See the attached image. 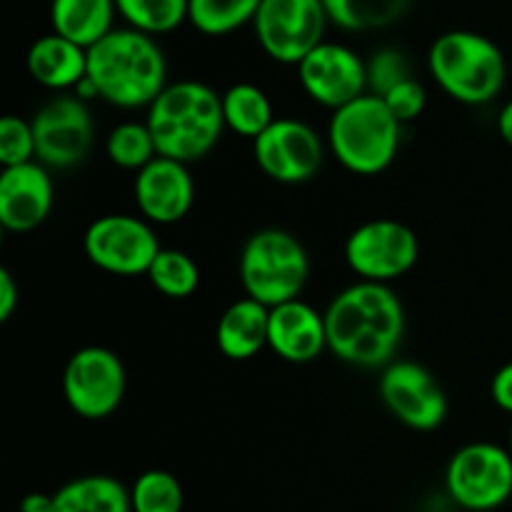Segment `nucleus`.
<instances>
[{
    "label": "nucleus",
    "instance_id": "1",
    "mask_svg": "<svg viewBox=\"0 0 512 512\" xmlns=\"http://www.w3.org/2000/svg\"><path fill=\"white\" fill-rule=\"evenodd\" d=\"M328 350L353 368H388L405 338V308L383 283H358L340 290L325 308Z\"/></svg>",
    "mask_w": 512,
    "mask_h": 512
},
{
    "label": "nucleus",
    "instance_id": "2",
    "mask_svg": "<svg viewBox=\"0 0 512 512\" xmlns=\"http://www.w3.org/2000/svg\"><path fill=\"white\" fill-rule=\"evenodd\" d=\"M100 100L123 110L150 108L168 88V60L153 35L115 28L88 48V75Z\"/></svg>",
    "mask_w": 512,
    "mask_h": 512
},
{
    "label": "nucleus",
    "instance_id": "3",
    "mask_svg": "<svg viewBox=\"0 0 512 512\" xmlns=\"http://www.w3.org/2000/svg\"><path fill=\"white\" fill-rule=\"evenodd\" d=\"M145 125L155 140L160 158L198 163L225 133L223 95L200 80H178L155 98Z\"/></svg>",
    "mask_w": 512,
    "mask_h": 512
},
{
    "label": "nucleus",
    "instance_id": "4",
    "mask_svg": "<svg viewBox=\"0 0 512 512\" xmlns=\"http://www.w3.org/2000/svg\"><path fill=\"white\" fill-rule=\"evenodd\" d=\"M428 70L438 88L463 105L493 103L508 78L503 50L475 30L438 35L428 50Z\"/></svg>",
    "mask_w": 512,
    "mask_h": 512
},
{
    "label": "nucleus",
    "instance_id": "5",
    "mask_svg": "<svg viewBox=\"0 0 512 512\" xmlns=\"http://www.w3.org/2000/svg\"><path fill=\"white\" fill-rule=\"evenodd\" d=\"M400 138L403 125L373 93L333 110L328 123V145L335 160L355 175L385 173L398 158Z\"/></svg>",
    "mask_w": 512,
    "mask_h": 512
},
{
    "label": "nucleus",
    "instance_id": "6",
    "mask_svg": "<svg viewBox=\"0 0 512 512\" xmlns=\"http://www.w3.org/2000/svg\"><path fill=\"white\" fill-rule=\"evenodd\" d=\"M240 283L245 298L265 308L298 300L310 278V258L293 233L265 228L250 235L240 250Z\"/></svg>",
    "mask_w": 512,
    "mask_h": 512
},
{
    "label": "nucleus",
    "instance_id": "7",
    "mask_svg": "<svg viewBox=\"0 0 512 512\" xmlns=\"http://www.w3.org/2000/svg\"><path fill=\"white\" fill-rule=\"evenodd\" d=\"M445 490L455 508L493 512L512 498V453L495 443H468L445 468Z\"/></svg>",
    "mask_w": 512,
    "mask_h": 512
},
{
    "label": "nucleus",
    "instance_id": "8",
    "mask_svg": "<svg viewBox=\"0 0 512 512\" xmlns=\"http://www.w3.org/2000/svg\"><path fill=\"white\" fill-rule=\"evenodd\" d=\"M328 23L323 0H263L253 28L268 58L283 65H300L325 43Z\"/></svg>",
    "mask_w": 512,
    "mask_h": 512
},
{
    "label": "nucleus",
    "instance_id": "9",
    "mask_svg": "<svg viewBox=\"0 0 512 512\" xmlns=\"http://www.w3.org/2000/svg\"><path fill=\"white\" fill-rule=\"evenodd\" d=\"M418 258V235L400 220H368L345 240V263L365 283L390 285L410 273Z\"/></svg>",
    "mask_w": 512,
    "mask_h": 512
},
{
    "label": "nucleus",
    "instance_id": "10",
    "mask_svg": "<svg viewBox=\"0 0 512 512\" xmlns=\"http://www.w3.org/2000/svg\"><path fill=\"white\" fill-rule=\"evenodd\" d=\"M125 365L113 350L88 345L70 355L63 370V395L68 408L83 420H105L123 405Z\"/></svg>",
    "mask_w": 512,
    "mask_h": 512
},
{
    "label": "nucleus",
    "instance_id": "11",
    "mask_svg": "<svg viewBox=\"0 0 512 512\" xmlns=\"http://www.w3.org/2000/svg\"><path fill=\"white\" fill-rule=\"evenodd\" d=\"M35 138V160L45 168L70 170L88 158L95 125L88 103L78 95L60 93L40 105L30 118Z\"/></svg>",
    "mask_w": 512,
    "mask_h": 512
},
{
    "label": "nucleus",
    "instance_id": "12",
    "mask_svg": "<svg viewBox=\"0 0 512 512\" xmlns=\"http://www.w3.org/2000/svg\"><path fill=\"white\" fill-rule=\"evenodd\" d=\"M83 250L90 263L103 273L135 278L148 275L158 258L160 240L153 225L135 215H103L88 225L83 235Z\"/></svg>",
    "mask_w": 512,
    "mask_h": 512
},
{
    "label": "nucleus",
    "instance_id": "13",
    "mask_svg": "<svg viewBox=\"0 0 512 512\" xmlns=\"http://www.w3.org/2000/svg\"><path fill=\"white\" fill-rule=\"evenodd\" d=\"M378 393L388 413L410 430L430 433L448 418V395L428 368L413 360H393L380 375Z\"/></svg>",
    "mask_w": 512,
    "mask_h": 512
},
{
    "label": "nucleus",
    "instance_id": "14",
    "mask_svg": "<svg viewBox=\"0 0 512 512\" xmlns=\"http://www.w3.org/2000/svg\"><path fill=\"white\" fill-rule=\"evenodd\" d=\"M253 155L258 168L270 180L300 185L320 173L325 148L320 135L308 123L295 118H275V123L253 140Z\"/></svg>",
    "mask_w": 512,
    "mask_h": 512
},
{
    "label": "nucleus",
    "instance_id": "15",
    "mask_svg": "<svg viewBox=\"0 0 512 512\" xmlns=\"http://www.w3.org/2000/svg\"><path fill=\"white\" fill-rule=\"evenodd\" d=\"M298 78L308 98L330 110L368 93V63L348 45L328 40L298 65Z\"/></svg>",
    "mask_w": 512,
    "mask_h": 512
},
{
    "label": "nucleus",
    "instance_id": "16",
    "mask_svg": "<svg viewBox=\"0 0 512 512\" xmlns=\"http://www.w3.org/2000/svg\"><path fill=\"white\" fill-rule=\"evenodd\" d=\"M135 205L150 225H175L190 213L195 183L188 165L170 158H155L135 173Z\"/></svg>",
    "mask_w": 512,
    "mask_h": 512
},
{
    "label": "nucleus",
    "instance_id": "17",
    "mask_svg": "<svg viewBox=\"0 0 512 512\" xmlns=\"http://www.w3.org/2000/svg\"><path fill=\"white\" fill-rule=\"evenodd\" d=\"M55 203L53 178L38 160L0 173V225L10 233H30L48 220Z\"/></svg>",
    "mask_w": 512,
    "mask_h": 512
},
{
    "label": "nucleus",
    "instance_id": "18",
    "mask_svg": "<svg viewBox=\"0 0 512 512\" xmlns=\"http://www.w3.org/2000/svg\"><path fill=\"white\" fill-rule=\"evenodd\" d=\"M268 348L285 363H313L328 350L325 315L300 298L270 308Z\"/></svg>",
    "mask_w": 512,
    "mask_h": 512
},
{
    "label": "nucleus",
    "instance_id": "19",
    "mask_svg": "<svg viewBox=\"0 0 512 512\" xmlns=\"http://www.w3.org/2000/svg\"><path fill=\"white\" fill-rule=\"evenodd\" d=\"M28 73L48 90H75L88 75V50L63 35L48 33L30 45Z\"/></svg>",
    "mask_w": 512,
    "mask_h": 512
},
{
    "label": "nucleus",
    "instance_id": "20",
    "mask_svg": "<svg viewBox=\"0 0 512 512\" xmlns=\"http://www.w3.org/2000/svg\"><path fill=\"white\" fill-rule=\"evenodd\" d=\"M270 308L253 298H240L225 308L215 328V343L228 360H250L268 348Z\"/></svg>",
    "mask_w": 512,
    "mask_h": 512
},
{
    "label": "nucleus",
    "instance_id": "21",
    "mask_svg": "<svg viewBox=\"0 0 512 512\" xmlns=\"http://www.w3.org/2000/svg\"><path fill=\"white\" fill-rule=\"evenodd\" d=\"M115 0H50V28L80 48H93L113 28Z\"/></svg>",
    "mask_w": 512,
    "mask_h": 512
},
{
    "label": "nucleus",
    "instance_id": "22",
    "mask_svg": "<svg viewBox=\"0 0 512 512\" xmlns=\"http://www.w3.org/2000/svg\"><path fill=\"white\" fill-rule=\"evenodd\" d=\"M50 512H133L130 488L110 475H83L55 490Z\"/></svg>",
    "mask_w": 512,
    "mask_h": 512
},
{
    "label": "nucleus",
    "instance_id": "23",
    "mask_svg": "<svg viewBox=\"0 0 512 512\" xmlns=\"http://www.w3.org/2000/svg\"><path fill=\"white\" fill-rule=\"evenodd\" d=\"M225 128L255 140L275 123L268 93L253 83H235L223 93Z\"/></svg>",
    "mask_w": 512,
    "mask_h": 512
},
{
    "label": "nucleus",
    "instance_id": "24",
    "mask_svg": "<svg viewBox=\"0 0 512 512\" xmlns=\"http://www.w3.org/2000/svg\"><path fill=\"white\" fill-rule=\"evenodd\" d=\"M330 23L348 33H370L398 23L410 0H323Z\"/></svg>",
    "mask_w": 512,
    "mask_h": 512
},
{
    "label": "nucleus",
    "instance_id": "25",
    "mask_svg": "<svg viewBox=\"0 0 512 512\" xmlns=\"http://www.w3.org/2000/svg\"><path fill=\"white\" fill-rule=\"evenodd\" d=\"M263 0H190L188 23L198 33L220 38L253 23Z\"/></svg>",
    "mask_w": 512,
    "mask_h": 512
},
{
    "label": "nucleus",
    "instance_id": "26",
    "mask_svg": "<svg viewBox=\"0 0 512 512\" xmlns=\"http://www.w3.org/2000/svg\"><path fill=\"white\" fill-rule=\"evenodd\" d=\"M190 0H115L125 25L145 35H165L188 23Z\"/></svg>",
    "mask_w": 512,
    "mask_h": 512
},
{
    "label": "nucleus",
    "instance_id": "27",
    "mask_svg": "<svg viewBox=\"0 0 512 512\" xmlns=\"http://www.w3.org/2000/svg\"><path fill=\"white\" fill-rule=\"evenodd\" d=\"M148 280L165 298L183 300L200 288V268L183 250L163 248L150 265Z\"/></svg>",
    "mask_w": 512,
    "mask_h": 512
},
{
    "label": "nucleus",
    "instance_id": "28",
    "mask_svg": "<svg viewBox=\"0 0 512 512\" xmlns=\"http://www.w3.org/2000/svg\"><path fill=\"white\" fill-rule=\"evenodd\" d=\"M105 155L118 168L140 173L145 165L158 158V148H155L148 125L128 120V123H120L110 130L108 140H105Z\"/></svg>",
    "mask_w": 512,
    "mask_h": 512
},
{
    "label": "nucleus",
    "instance_id": "29",
    "mask_svg": "<svg viewBox=\"0 0 512 512\" xmlns=\"http://www.w3.org/2000/svg\"><path fill=\"white\" fill-rule=\"evenodd\" d=\"M133 512H183L185 490L168 470H145L130 488Z\"/></svg>",
    "mask_w": 512,
    "mask_h": 512
},
{
    "label": "nucleus",
    "instance_id": "30",
    "mask_svg": "<svg viewBox=\"0 0 512 512\" xmlns=\"http://www.w3.org/2000/svg\"><path fill=\"white\" fill-rule=\"evenodd\" d=\"M35 160V138L30 120L18 115H5L0 120V163L3 168L33 163Z\"/></svg>",
    "mask_w": 512,
    "mask_h": 512
},
{
    "label": "nucleus",
    "instance_id": "31",
    "mask_svg": "<svg viewBox=\"0 0 512 512\" xmlns=\"http://www.w3.org/2000/svg\"><path fill=\"white\" fill-rule=\"evenodd\" d=\"M408 78H413L408 68V60L398 50L383 48L368 60V93L383 98L385 93H390L395 85H400Z\"/></svg>",
    "mask_w": 512,
    "mask_h": 512
},
{
    "label": "nucleus",
    "instance_id": "32",
    "mask_svg": "<svg viewBox=\"0 0 512 512\" xmlns=\"http://www.w3.org/2000/svg\"><path fill=\"white\" fill-rule=\"evenodd\" d=\"M383 100L400 125L418 120L420 115H423L425 105H428L425 88L415 78H408V80H403L400 85H395L390 93L383 95Z\"/></svg>",
    "mask_w": 512,
    "mask_h": 512
},
{
    "label": "nucleus",
    "instance_id": "33",
    "mask_svg": "<svg viewBox=\"0 0 512 512\" xmlns=\"http://www.w3.org/2000/svg\"><path fill=\"white\" fill-rule=\"evenodd\" d=\"M20 305V288L8 268H0V323H8Z\"/></svg>",
    "mask_w": 512,
    "mask_h": 512
},
{
    "label": "nucleus",
    "instance_id": "34",
    "mask_svg": "<svg viewBox=\"0 0 512 512\" xmlns=\"http://www.w3.org/2000/svg\"><path fill=\"white\" fill-rule=\"evenodd\" d=\"M490 398L500 410L512 415V363H505L490 380Z\"/></svg>",
    "mask_w": 512,
    "mask_h": 512
},
{
    "label": "nucleus",
    "instance_id": "35",
    "mask_svg": "<svg viewBox=\"0 0 512 512\" xmlns=\"http://www.w3.org/2000/svg\"><path fill=\"white\" fill-rule=\"evenodd\" d=\"M53 510V495L45 493H30L25 495L23 503H20L18 512H50Z\"/></svg>",
    "mask_w": 512,
    "mask_h": 512
},
{
    "label": "nucleus",
    "instance_id": "36",
    "mask_svg": "<svg viewBox=\"0 0 512 512\" xmlns=\"http://www.w3.org/2000/svg\"><path fill=\"white\" fill-rule=\"evenodd\" d=\"M498 133H500V138H503L505 143L512 148V100H508V103L503 105V110H500Z\"/></svg>",
    "mask_w": 512,
    "mask_h": 512
},
{
    "label": "nucleus",
    "instance_id": "37",
    "mask_svg": "<svg viewBox=\"0 0 512 512\" xmlns=\"http://www.w3.org/2000/svg\"><path fill=\"white\" fill-rule=\"evenodd\" d=\"M508 450L512 453V428H510V448H508Z\"/></svg>",
    "mask_w": 512,
    "mask_h": 512
},
{
    "label": "nucleus",
    "instance_id": "38",
    "mask_svg": "<svg viewBox=\"0 0 512 512\" xmlns=\"http://www.w3.org/2000/svg\"><path fill=\"white\" fill-rule=\"evenodd\" d=\"M448 512H465V510H460V508H455V510H448Z\"/></svg>",
    "mask_w": 512,
    "mask_h": 512
}]
</instances>
